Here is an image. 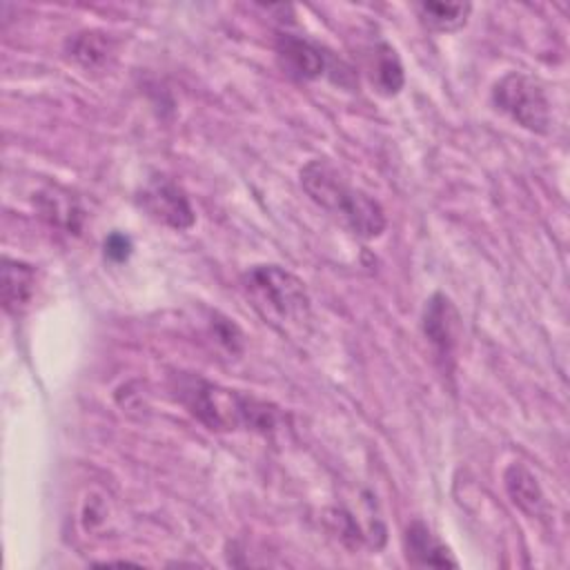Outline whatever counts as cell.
<instances>
[{"mask_svg": "<svg viewBox=\"0 0 570 570\" xmlns=\"http://www.w3.org/2000/svg\"><path fill=\"white\" fill-rule=\"evenodd\" d=\"M171 392L198 423L214 432H232L243 428L267 434L276 428L278 421V412L272 403L238 390L223 387L198 374H174Z\"/></svg>", "mask_w": 570, "mask_h": 570, "instance_id": "obj_1", "label": "cell"}, {"mask_svg": "<svg viewBox=\"0 0 570 570\" xmlns=\"http://www.w3.org/2000/svg\"><path fill=\"white\" fill-rule=\"evenodd\" d=\"M301 185L307 196L334 216L358 238H379L387 225L385 212L376 198L354 187L325 158H314L301 169Z\"/></svg>", "mask_w": 570, "mask_h": 570, "instance_id": "obj_2", "label": "cell"}, {"mask_svg": "<svg viewBox=\"0 0 570 570\" xmlns=\"http://www.w3.org/2000/svg\"><path fill=\"white\" fill-rule=\"evenodd\" d=\"M240 283L252 307L276 330L292 332L309 318V294L289 269L274 263L252 265Z\"/></svg>", "mask_w": 570, "mask_h": 570, "instance_id": "obj_3", "label": "cell"}, {"mask_svg": "<svg viewBox=\"0 0 570 570\" xmlns=\"http://www.w3.org/2000/svg\"><path fill=\"white\" fill-rule=\"evenodd\" d=\"M492 102L523 129L534 134L550 131V100L537 78L523 71H508L492 87Z\"/></svg>", "mask_w": 570, "mask_h": 570, "instance_id": "obj_4", "label": "cell"}, {"mask_svg": "<svg viewBox=\"0 0 570 570\" xmlns=\"http://www.w3.org/2000/svg\"><path fill=\"white\" fill-rule=\"evenodd\" d=\"M138 207L156 223L176 232L189 229L196 223L194 207L183 187L165 174H154L136 196Z\"/></svg>", "mask_w": 570, "mask_h": 570, "instance_id": "obj_5", "label": "cell"}, {"mask_svg": "<svg viewBox=\"0 0 570 570\" xmlns=\"http://www.w3.org/2000/svg\"><path fill=\"white\" fill-rule=\"evenodd\" d=\"M276 60L278 67L296 80H316L325 71H330V53L325 49L303 36L281 31L276 36Z\"/></svg>", "mask_w": 570, "mask_h": 570, "instance_id": "obj_6", "label": "cell"}, {"mask_svg": "<svg viewBox=\"0 0 570 570\" xmlns=\"http://www.w3.org/2000/svg\"><path fill=\"white\" fill-rule=\"evenodd\" d=\"M421 327L436 356L443 361H452L459 347L461 336V316L450 296L443 292H434L423 307Z\"/></svg>", "mask_w": 570, "mask_h": 570, "instance_id": "obj_7", "label": "cell"}, {"mask_svg": "<svg viewBox=\"0 0 570 570\" xmlns=\"http://www.w3.org/2000/svg\"><path fill=\"white\" fill-rule=\"evenodd\" d=\"M403 546H405V557L412 566H419V568H456L459 566L450 548L421 519H414L405 528Z\"/></svg>", "mask_w": 570, "mask_h": 570, "instance_id": "obj_8", "label": "cell"}, {"mask_svg": "<svg viewBox=\"0 0 570 570\" xmlns=\"http://www.w3.org/2000/svg\"><path fill=\"white\" fill-rule=\"evenodd\" d=\"M36 292V267L4 256L2 261V305L9 314H22Z\"/></svg>", "mask_w": 570, "mask_h": 570, "instance_id": "obj_9", "label": "cell"}, {"mask_svg": "<svg viewBox=\"0 0 570 570\" xmlns=\"http://www.w3.org/2000/svg\"><path fill=\"white\" fill-rule=\"evenodd\" d=\"M503 485L510 501L528 517H541L546 510V497L537 476L523 463H510L503 472Z\"/></svg>", "mask_w": 570, "mask_h": 570, "instance_id": "obj_10", "label": "cell"}, {"mask_svg": "<svg viewBox=\"0 0 570 570\" xmlns=\"http://www.w3.org/2000/svg\"><path fill=\"white\" fill-rule=\"evenodd\" d=\"M367 73L372 85L383 96H396L403 89L405 73L396 49L387 42H376L367 56Z\"/></svg>", "mask_w": 570, "mask_h": 570, "instance_id": "obj_11", "label": "cell"}, {"mask_svg": "<svg viewBox=\"0 0 570 570\" xmlns=\"http://www.w3.org/2000/svg\"><path fill=\"white\" fill-rule=\"evenodd\" d=\"M419 22L436 33H450L465 27L472 4L470 2H416L414 4Z\"/></svg>", "mask_w": 570, "mask_h": 570, "instance_id": "obj_12", "label": "cell"}, {"mask_svg": "<svg viewBox=\"0 0 570 570\" xmlns=\"http://www.w3.org/2000/svg\"><path fill=\"white\" fill-rule=\"evenodd\" d=\"M65 51L85 69H94L107 60L111 42L100 31H78L67 38Z\"/></svg>", "mask_w": 570, "mask_h": 570, "instance_id": "obj_13", "label": "cell"}, {"mask_svg": "<svg viewBox=\"0 0 570 570\" xmlns=\"http://www.w3.org/2000/svg\"><path fill=\"white\" fill-rule=\"evenodd\" d=\"M40 196H42V214H45L51 223L62 225V227L73 229V232L80 229V218H82V214H80V209L76 207L73 200L60 198V196H56V194H51V196L40 194Z\"/></svg>", "mask_w": 570, "mask_h": 570, "instance_id": "obj_14", "label": "cell"}, {"mask_svg": "<svg viewBox=\"0 0 570 570\" xmlns=\"http://www.w3.org/2000/svg\"><path fill=\"white\" fill-rule=\"evenodd\" d=\"M212 327H214V334H216V338H218L220 345H225L229 352H240L243 334H240V330H238L236 323H232L229 318L216 314Z\"/></svg>", "mask_w": 570, "mask_h": 570, "instance_id": "obj_15", "label": "cell"}, {"mask_svg": "<svg viewBox=\"0 0 570 570\" xmlns=\"http://www.w3.org/2000/svg\"><path fill=\"white\" fill-rule=\"evenodd\" d=\"M129 254H131V240H129L125 234L114 232V234H109V236L105 238V256H107L109 261L122 263V261H127Z\"/></svg>", "mask_w": 570, "mask_h": 570, "instance_id": "obj_16", "label": "cell"}]
</instances>
